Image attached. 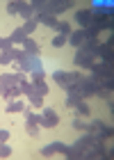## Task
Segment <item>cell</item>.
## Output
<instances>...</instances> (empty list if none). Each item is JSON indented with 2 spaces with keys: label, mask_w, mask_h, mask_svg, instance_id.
Masks as SVG:
<instances>
[{
  "label": "cell",
  "mask_w": 114,
  "mask_h": 160,
  "mask_svg": "<svg viewBox=\"0 0 114 160\" xmlns=\"http://www.w3.org/2000/svg\"><path fill=\"white\" fill-rule=\"evenodd\" d=\"M21 30H23L25 34H30V32H34V30H37V21H34V18H30V21H25V25L21 28Z\"/></svg>",
  "instance_id": "20"
},
{
  "label": "cell",
  "mask_w": 114,
  "mask_h": 160,
  "mask_svg": "<svg viewBox=\"0 0 114 160\" xmlns=\"http://www.w3.org/2000/svg\"><path fill=\"white\" fill-rule=\"evenodd\" d=\"M98 55H101L103 60H107V62H112V57H114V53H112V46H110V41H107V43H98Z\"/></svg>",
  "instance_id": "12"
},
{
  "label": "cell",
  "mask_w": 114,
  "mask_h": 160,
  "mask_svg": "<svg viewBox=\"0 0 114 160\" xmlns=\"http://www.w3.org/2000/svg\"><path fill=\"white\" fill-rule=\"evenodd\" d=\"M37 23H44V25H48V28H53V30L59 28V21H57L55 16H37Z\"/></svg>",
  "instance_id": "13"
},
{
  "label": "cell",
  "mask_w": 114,
  "mask_h": 160,
  "mask_svg": "<svg viewBox=\"0 0 114 160\" xmlns=\"http://www.w3.org/2000/svg\"><path fill=\"white\" fill-rule=\"evenodd\" d=\"M23 46H25V53H27V55L39 57V53H41V50H39V46H37V43H34L32 39H25V41H23Z\"/></svg>",
  "instance_id": "14"
},
{
  "label": "cell",
  "mask_w": 114,
  "mask_h": 160,
  "mask_svg": "<svg viewBox=\"0 0 114 160\" xmlns=\"http://www.w3.org/2000/svg\"><path fill=\"white\" fill-rule=\"evenodd\" d=\"M32 87H34V92L41 94V96H46L48 94V85L44 82V80H32Z\"/></svg>",
  "instance_id": "16"
},
{
  "label": "cell",
  "mask_w": 114,
  "mask_h": 160,
  "mask_svg": "<svg viewBox=\"0 0 114 160\" xmlns=\"http://www.w3.org/2000/svg\"><path fill=\"white\" fill-rule=\"evenodd\" d=\"M32 5L30 2H18V14H21V16H23V18H27V21H30V16H32Z\"/></svg>",
  "instance_id": "15"
},
{
  "label": "cell",
  "mask_w": 114,
  "mask_h": 160,
  "mask_svg": "<svg viewBox=\"0 0 114 160\" xmlns=\"http://www.w3.org/2000/svg\"><path fill=\"white\" fill-rule=\"evenodd\" d=\"M69 7H73L71 0H39V2H32V9L39 12V16H55V14L66 12Z\"/></svg>",
  "instance_id": "2"
},
{
  "label": "cell",
  "mask_w": 114,
  "mask_h": 160,
  "mask_svg": "<svg viewBox=\"0 0 114 160\" xmlns=\"http://www.w3.org/2000/svg\"><path fill=\"white\" fill-rule=\"evenodd\" d=\"M64 43H66V37H62V34H59V37H55V39H53V46H55V48H62Z\"/></svg>",
  "instance_id": "23"
},
{
  "label": "cell",
  "mask_w": 114,
  "mask_h": 160,
  "mask_svg": "<svg viewBox=\"0 0 114 160\" xmlns=\"http://www.w3.org/2000/svg\"><path fill=\"white\" fill-rule=\"evenodd\" d=\"M7 12L9 14H18V2H9L7 5Z\"/></svg>",
  "instance_id": "26"
},
{
  "label": "cell",
  "mask_w": 114,
  "mask_h": 160,
  "mask_svg": "<svg viewBox=\"0 0 114 160\" xmlns=\"http://www.w3.org/2000/svg\"><path fill=\"white\" fill-rule=\"evenodd\" d=\"M9 156H12V149L2 144V147H0V158H9Z\"/></svg>",
  "instance_id": "25"
},
{
  "label": "cell",
  "mask_w": 114,
  "mask_h": 160,
  "mask_svg": "<svg viewBox=\"0 0 114 160\" xmlns=\"http://www.w3.org/2000/svg\"><path fill=\"white\" fill-rule=\"evenodd\" d=\"M69 41L73 43V46H78V48H80L84 41H89V37H87V30L82 28V30H75V32H71V34H69Z\"/></svg>",
  "instance_id": "10"
},
{
  "label": "cell",
  "mask_w": 114,
  "mask_h": 160,
  "mask_svg": "<svg viewBox=\"0 0 114 160\" xmlns=\"http://www.w3.org/2000/svg\"><path fill=\"white\" fill-rule=\"evenodd\" d=\"M91 73H94V76H101V78H112L114 71H112V64H110V62H105V64L96 62L94 67H91Z\"/></svg>",
  "instance_id": "7"
},
{
  "label": "cell",
  "mask_w": 114,
  "mask_h": 160,
  "mask_svg": "<svg viewBox=\"0 0 114 160\" xmlns=\"http://www.w3.org/2000/svg\"><path fill=\"white\" fill-rule=\"evenodd\" d=\"M21 69H23V71H41V62H39V57H34V55H27V53H25V60H21Z\"/></svg>",
  "instance_id": "8"
},
{
  "label": "cell",
  "mask_w": 114,
  "mask_h": 160,
  "mask_svg": "<svg viewBox=\"0 0 114 160\" xmlns=\"http://www.w3.org/2000/svg\"><path fill=\"white\" fill-rule=\"evenodd\" d=\"M55 151H62L66 158H71V147H66V144H62V142H53V144H48V147H44L41 149V156H53Z\"/></svg>",
  "instance_id": "5"
},
{
  "label": "cell",
  "mask_w": 114,
  "mask_h": 160,
  "mask_svg": "<svg viewBox=\"0 0 114 160\" xmlns=\"http://www.w3.org/2000/svg\"><path fill=\"white\" fill-rule=\"evenodd\" d=\"M57 32H59L62 37H69V34L73 32V28H71V23H59V28H57Z\"/></svg>",
  "instance_id": "21"
},
{
  "label": "cell",
  "mask_w": 114,
  "mask_h": 160,
  "mask_svg": "<svg viewBox=\"0 0 114 160\" xmlns=\"http://www.w3.org/2000/svg\"><path fill=\"white\" fill-rule=\"evenodd\" d=\"M25 105L21 103V101H12V103H7V112H23Z\"/></svg>",
  "instance_id": "18"
},
{
  "label": "cell",
  "mask_w": 114,
  "mask_h": 160,
  "mask_svg": "<svg viewBox=\"0 0 114 160\" xmlns=\"http://www.w3.org/2000/svg\"><path fill=\"white\" fill-rule=\"evenodd\" d=\"M0 50H2V53L12 50V39H9V37H7V39H0Z\"/></svg>",
  "instance_id": "22"
},
{
  "label": "cell",
  "mask_w": 114,
  "mask_h": 160,
  "mask_svg": "<svg viewBox=\"0 0 114 160\" xmlns=\"http://www.w3.org/2000/svg\"><path fill=\"white\" fill-rule=\"evenodd\" d=\"M53 78L57 80V85H59V87H64V89H71V87L78 85V80H80L82 76L75 73V71H55Z\"/></svg>",
  "instance_id": "3"
},
{
  "label": "cell",
  "mask_w": 114,
  "mask_h": 160,
  "mask_svg": "<svg viewBox=\"0 0 114 160\" xmlns=\"http://www.w3.org/2000/svg\"><path fill=\"white\" fill-rule=\"evenodd\" d=\"M25 117H27V123H25V128H27V133H30L32 137H37L39 135V119L37 114H32V112H25Z\"/></svg>",
  "instance_id": "9"
},
{
  "label": "cell",
  "mask_w": 114,
  "mask_h": 160,
  "mask_svg": "<svg viewBox=\"0 0 114 160\" xmlns=\"http://www.w3.org/2000/svg\"><path fill=\"white\" fill-rule=\"evenodd\" d=\"M21 94H23L21 87H12V89H5V92H2V96H5V98H16V96H21Z\"/></svg>",
  "instance_id": "19"
},
{
  "label": "cell",
  "mask_w": 114,
  "mask_h": 160,
  "mask_svg": "<svg viewBox=\"0 0 114 160\" xmlns=\"http://www.w3.org/2000/svg\"><path fill=\"white\" fill-rule=\"evenodd\" d=\"M9 39H12V43H16V41H18V43H23V41L27 39V34H25V32H23V30L18 28V30H14V34H12Z\"/></svg>",
  "instance_id": "17"
},
{
  "label": "cell",
  "mask_w": 114,
  "mask_h": 160,
  "mask_svg": "<svg viewBox=\"0 0 114 160\" xmlns=\"http://www.w3.org/2000/svg\"><path fill=\"white\" fill-rule=\"evenodd\" d=\"M57 123H59V117H57V112L50 110V108H46V110H44V117L39 119V126H44V128H53V126H57Z\"/></svg>",
  "instance_id": "6"
},
{
  "label": "cell",
  "mask_w": 114,
  "mask_h": 160,
  "mask_svg": "<svg viewBox=\"0 0 114 160\" xmlns=\"http://www.w3.org/2000/svg\"><path fill=\"white\" fill-rule=\"evenodd\" d=\"M7 140H9V133H7V130H2V128H0V147H2V144H5Z\"/></svg>",
  "instance_id": "27"
},
{
  "label": "cell",
  "mask_w": 114,
  "mask_h": 160,
  "mask_svg": "<svg viewBox=\"0 0 114 160\" xmlns=\"http://www.w3.org/2000/svg\"><path fill=\"white\" fill-rule=\"evenodd\" d=\"M73 128H75V130H87V123H84L82 119H75V121H73Z\"/></svg>",
  "instance_id": "24"
},
{
  "label": "cell",
  "mask_w": 114,
  "mask_h": 160,
  "mask_svg": "<svg viewBox=\"0 0 114 160\" xmlns=\"http://www.w3.org/2000/svg\"><path fill=\"white\" fill-rule=\"evenodd\" d=\"M75 18H78V23H80V25L91 28V9H80L75 14Z\"/></svg>",
  "instance_id": "11"
},
{
  "label": "cell",
  "mask_w": 114,
  "mask_h": 160,
  "mask_svg": "<svg viewBox=\"0 0 114 160\" xmlns=\"http://www.w3.org/2000/svg\"><path fill=\"white\" fill-rule=\"evenodd\" d=\"M23 82H27L23 71H21V73H5V76H0V94H2L5 89H12V87H21Z\"/></svg>",
  "instance_id": "4"
},
{
  "label": "cell",
  "mask_w": 114,
  "mask_h": 160,
  "mask_svg": "<svg viewBox=\"0 0 114 160\" xmlns=\"http://www.w3.org/2000/svg\"><path fill=\"white\" fill-rule=\"evenodd\" d=\"M107 149L103 147V140L98 135H84L71 147V158H105Z\"/></svg>",
  "instance_id": "1"
}]
</instances>
